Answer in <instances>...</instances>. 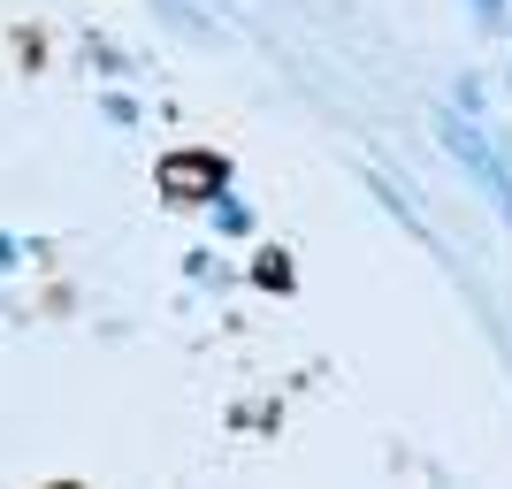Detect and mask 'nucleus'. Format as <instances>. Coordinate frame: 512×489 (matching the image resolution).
<instances>
[{
  "instance_id": "3",
  "label": "nucleus",
  "mask_w": 512,
  "mask_h": 489,
  "mask_svg": "<svg viewBox=\"0 0 512 489\" xmlns=\"http://www.w3.org/2000/svg\"><path fill=\"white\" fill-rule=\"evenodd\" d=\"M207 214H214V230H222V237H245V230H253V207H245V199H230V192H214Z\"/></svg>"
},
{
  "instance_id": "10",
  "label": "nucleus",
  "mask_w": 512,
  "mask_h": 489,
  "mask_svg": "<svg viewBox=\"0 0 512 489\" xmlns=\"http://www.w3.org/2000/svg\"><path fill=\"white\" fill-rule=\"evenodd\" d=\"M92 62H100L107 77H130V54H123V46H92Z\"/></svg>"
},
{
  "instance_id": "9",
  "label": "nucleus",
  "mask_w": 512,
  "mask_h": 489,
  "mask_svg": "<svg viewBox=\"0 0 512 489\" xmlns=\"http://www.w3.org/2000/svg\"><path fill=\"white\" fill-rule=\"evenodd\" d=\"M451 107H467V115H482V107H490V92H482V77H459V92H451Z\"/></svg>"
},
{
  "instance_id": "5",
  "label": "nucleus",
  "mask_w": 512,
  "mask_h": 489,
  "mask_svg": "<svg viewBox=\"0 0 512 489\" xmlns=\"http://www.w3.org/2000/svg\"><path fill=\"white\" fill-rule=\"evenodd\" d=\"M367 192H375V199H383L390 214H398V222H406V237H428V222H421V214H413V207H406L398 192H390V176H367Z\"/></svg>"
},
{
  "instance_id": "6",
  "label": "nucleus",
  "mask_w": 512,
  "mask_h": 489,
  "mask_svg": "<svg viewBox=\"0 0 512 489\" xmlns=\"http://www.w3.org/2000/svg\"><path fill=\"white\" fill-rule=\"evenodd\" d=\"M153 8H161V16H169V23H176V31H192V39H214V23H207V16H199L192 0H153Z\"/></svg>"
},
{
  "instance_id": "2",
  "label": "nucleus",
  "mask_w": 512,
  "mask_h": 489,
  "mask_svg": "<svg viewBox=\"0 0 512 489\" xmlns=\"http://www.w3.org/2000/svg\"><path fill=\"white\" fill-rule=\"evenodd\" d=\"M214 192H230V161L222 153H169L161 161V199L169 207H207Z\"/></svg>"
},
{
  "instance_id": "8",
  "label": "nucleus",
  "mask_w": 512,
  "mask_h": 489,
  "mask_svg": "<svg viewBox=\"0 0 512 489\" xmlns=\"http://www.w3.org/2000/svg\"><path fill=\"white\" fill-rule=\"evenodd\" d=\"M100 115H107V123H138V100H130V92H107V100H100Z\"/></svg>"
},
{
  "instance_id": "12",
  "label": "nucleus",
  "mask_w": 512,
  "mask_h": 489,
  "mask_svg": "<svg viewBox=\"0 0 512 489\" xmlns=\"http://www.w3.org/2000/svg\"><path fill=\"white\" fill-rule=\"evenodd\" d=\"M505 31H512V23H505Z\"/></svg>"
},
{
  "instance_id": "1",
  "label": "nucleus",
  "mask_w": 512,
  "mask_h": 489,
  "mask_svg": "<svg viewBox=\"0 0 512 489\" xmlns=\"http://www.w3.org/2000/svg\"><path fill=\"white\" fill-rule=\"evenodd\" d=\"M428 130H436V146L459 161V176H467L474 192H482V199L512 222V153L482 130V115H467V107H436V115H428Z\"/></svg>"
},
{
  "instance_id": "11",
  "label": "nucleus",
  "mask_w": 512,
  "mask_h": 489,
  "mask_svg": "<svg viewBox=\"0 0 512 489\" xmlns=\"http://www.w3.org/2000/svg\"><path fill=\"white\" fill-rule=\"evenodd\" d=\"M16 253H23V245H16L8 230H0V268H16Z\"/></svg>"
},
{
  "instance_id": "4",
  "label": "nucleus",
  "mask_w": 512,
  "mask_h": 489,
  "mask_svg": "<svg viewBox=\"0 0 512 489\" xmlns=\"http://www.w3.org/2000/svg\"><path fill=\"white\" fill-rule=\"evenodd\" d=\"M253 283H260V291H291V283H299V268H291V253H276V245H268V253L253 260Z\"/></svg>"
},
{
  "instance_id": "7",
  "label": "nucleus",
  "mask_w": 512,
  "mask_h": 489,
  "mask_svg": "<svg viewBox=\"0 0 512 489\" xmlns=\"http://www.w3.org/2000/svg\"><path fill=\"white\" fill-rule=\"evenodd\" d=\"M467 16L482 23V31H505V23H512V0H467Z\"/></svg>"
}]
</instances>
